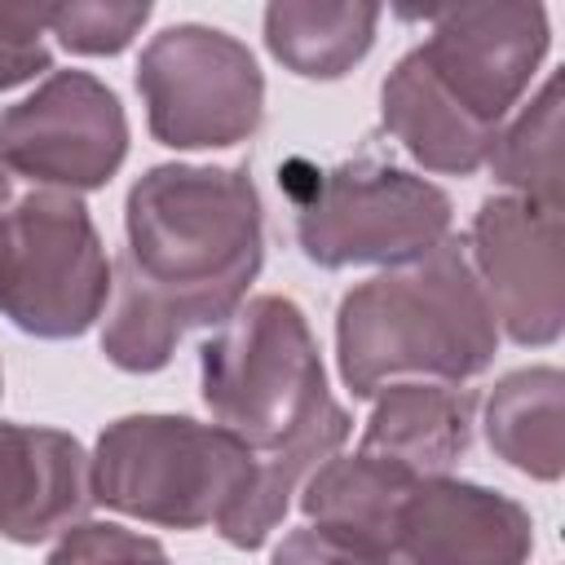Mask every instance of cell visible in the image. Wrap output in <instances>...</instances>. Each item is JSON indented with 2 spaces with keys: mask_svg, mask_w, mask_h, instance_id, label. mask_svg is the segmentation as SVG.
I'll list each match as a JSON object with an SVG mask.
<instances>
[{
  "mask_svg": "<svg viewBox=\"0 0 565 565\" xmlns=\"http://www.w3.org/2000/svg\"><path fill=\"white\" fill-rule=\"evenodd\" d=\"M415 53L463 115H472L486 128H499L547 53L543 0L468 4L441 18Z\"/></svg>",
  "mask_w": 565,
  "mask_h": 565,
  "instance_id": "obj_10",
  "label": "cell"
},
{
  "mask_svg": "<svg viewBox=\"0 0 565 565\" xmlns=\"http://www.w3.org/2000/svg\"><path fill=\"white\" fill-rule=\"evenodd\" d=\"M93 503L124 516L203 530L221 525L256 481V455L221 424L185 415H124L88 459Z\"/></svg>",
  "mask_w": 565,
  "mask_h": 565,
  "instance_id": "obj_4",
  "label": "cell"
},
{
  "mask_svg": "<svg viewBox=\"0 0 565 565\" xmlns=\"http://www.w3.org/2000/svg\"><path fill=\"white\" fill-rule=\"evenodd\" d=\"M128 154L119 97L88 71H53L0 115V159L40 185L102 190Z\"/></svg>",
  "mask_w": 565,
  "mask_h": 565,
  "instance_id": "obj_8",
  "label": "cell"
},
{
  "mask_svg": "<svg viewBox=\"0 0 565 565\" xmlns=\"http://www.w3.org/2000/svg\"><path fill=\"white\" fill-rule=\"evenodd\" d=\"M477 393L450 380H402L380 388V402L366 419L362 450L384 455L415 477L450 472L472 446Z\"/></svg>",
  "mask_w": 565,
  "mask_h": 565,
  "instance_id": "obj_14",
  "label": "cell"
},
{
  "mask_svg": "<svg viewBox=\"0 0 565 565\" xmlns=\"http://www.w3.org/2000/svg\"><path fill=\"white\" fill-rule=\"evenodd\" d=\"M411 486L415 472L384 455H327L300 481L309 525L278 547V561H397V512Z\"/></svg>",
  "mask_w": 565,
  "mask_h": 565,
  "instance_id": "obj_11",
  "label": "cell"
},
{
  "mask_svg": "<svg viewBox=\"0 0 565 565\" xmlns=\"http://www.w3.org/2000/svg\"><path fill=\"white\" fill-rule=\"evenodd\" d=\"M340 375L353 397H375L397 375L463 384L499 353V322L459 238L358 282L335 313Z\"/></svg>",
  "mask_w": 565,
  "mask_h": 565,
  "instance_id": "obj_3",
  "label": "cell"
},
{
  "mask_svg": "<svg viewBox=\"0 0 565 565\" xmlns=\"http://www.w3.org/2000/svg\"><path fill=\"white\" fill-rule=\"evenodd\" d=\"M375 22L380 0H269L265 44L305 79H340L366 57Z\"/></svg>",
  "mask_w": 565,
  "mask_h": 565,
  "instance_id": "obj_16",
  "label": "cell"
},
{
  "mask_svg": "<svg viewBox=\"0 0 565 565\" xmlns=\"http://www.w3.org/2000/svg\"><path fill=\"white\" fill-rule=\"evenodd\" d=\"M534 547L530 512L486 486L446 472L415 477L397 512V561L424 565H516Z\"/></svg>",
  "mask_w": 565,
  "mask_h": 565,
  "instance_id": "obj_12",
  "label": "cell"
},
{
  "mask_svg": "<svg viewBox=\"0 0 565 565\" xmlns=\"http://www.w3.org/2000/svg\"><path fill=\"white\" fill-rule=\"evenodd\" d=\"M468 4H481V0H388V9L402 18V22H441Z\"/></svg>",
  "mask_w": 565,
  "mask_h": 565,
  "instance_id": "obj_22",
  "label": "cell"
},
{
  "mask_svg": "<svg viewBox=\"0 0 565 565\" xmlns=\"http://www.w3.org/2000/svg\"><path fill=\"white\" fill-rule=\"evenodd\" d=\"M486 441L516 472L556 481L565 468V375L530 366L499 380L486 402Z\"/></svg>",
  "mask_w": 565,
  "mask_h": 565,
  "instance_id": "obj_17",
  "label": "cell"
},
{
  "mask_svg": "<svg viewBox=\"0 0 565 565\" xmlns=\"http://www.w3.org/2000/svg\"><path fill=\"white\" fill-rule=\"evenodd\" d=\"M146 124L172 150L247 141L265 110V79L247 44L212 26H168L137 62Z\"/></svg>",
  "mask_w": 565,
  "mask_h": 565,
  "instance_id": "obj_7",
  "label": "cell"
},
{
  "mask_svg": "<svg viewBox=\"0 0 565 565\" xmlns=\"http://www.w3.org/2000/svg\"><path fill=\"white\" fill-rule=\"evenodd\" d=\"M260 256V194L247 168H150L124 203L102 353L119 371H159L190 327H216L243 305Z\"/></svg>",
  "mask_w": 565,
  "mask_h": 565,
  "instance_id": "obj_1",
  "label": "cell"
},
{
  "mask_svg": "<svg viewBox=\"0 0 565 565\" xmlns=\"http://www.w3.org/2000/svg\"><path fill=\"white\" fill-rule=\"evenodd\" d=\"M93 508L88 455L71 433L0 424V534L40 543Z\"/></svg>",
  "mask_w": 565,
  "mask_h": 565,
  "instance_id": "obj_13",
  "label": "cell"
},
{
  "mask_svg": "<svg viewBox=\"0 0 565 565\" xmlns=\"http://www.w3.org/2000/svg\"><path fill=\"white\" fill-rule=\"evenodd\" d=\"M380 110H384V128L388 137L428 172H446V177H468L486 163L494 132L477 124L472 115H463L441 84L424 71L419 53L411 49L384 79L380 93Z\"/></svg>",
  "mask_w": 565,
  "mask_h": 565,
  "instance_id": "obj_15",
  "label": "cell"
},
{
  "mask_svg": "<svg viewBox=\"0 0 565 565\" xmlns=\"http://www.w3.org/2000/svg\"><path fill=\"white\" fill-rule=\"evenodd\" d=\"M124 561V556H163L159 543L150 539H137L119 525H97V521H84V525H66V539L53 547V561Z\"/></svg>",
  "mask_w": 565,
  "mask_h": 565,
  "instance_id": "obj_21",
  "label": "cell"
},
{
  "mask_svg": "<svg viewBox=\"0 0 565 565\" xmlns=\"http://www.w3.org/2000/svg\"><path fill=\"white\" fill-rule=\"evenodd\" d=\"M565 221L525 194H494L472 221V269L516 344H552L565 322Z\"/></svg>",
  "mask_w": 565,
  "mask_h": 565,
  "instance_id": "obj_9",
  "label": "cell"
},
{
  "mask_svg": "<svg viewBox=\"0 0 565 565\" xmlns=\"http://www.w3.org/2000/svg\"><path fill=\"white\" fill-rule=\"evenodd\" d=\"M212 419L256 455L247 499L216 525L234 547H260L300 481L344 446L349 415L331 402L305 313L282 296L238 305L199 349Z\"/></svg>",
  "mask_w": 565,
  "mask_h": 565,
  "instance_id": "obj_2",
  "label": "cell"
},
{
  "mask_svg": "<svg viewBox=\"0 0 565 565\" xmlns=\"http://www.w3.org/2000/svg\"><path fill=\"white\" fill-rule=\"evenodd\" d=\"M278 185L296 207V238L322 269L402 265L450 234V199L433 181L380 159L313 168L287 159Z\"/></svg>",
  "mask_w": 565,
  "mask_h": 565,
  "instance_id": "obj_6",
  "label": "cell"
},
{
  "mask_svg": "<svg viewBox=\"0 0 565 565\" xmlns=\"http://www.w3.org/2000/svg\"><path fill=\"white\" fill-rule=\"evenodd\" d=\"M486 163L499 185L561 207V75H547L539 97L503 132H494Z\"/></svg>",
  "mask_w": 565,
  "mask_h": 565,
  "instance_id": "obj_18",
  "label": "cell"
},
{
  "mask_svg": "<svg viewBox=\"0 0 565 565\" xmlns=\"http://www.w3.org/2000/svg\"><path fill=\"white\" fill-rule=\"evenodd\" d=\"M106 296V247L79 194L0 159V313L26 335L71 340L102 318Z\"/></svg>",
  "mask_w": 565,
  "mask_h": 565,
  "instance_id": "obj_5",
  "label": "cell"
},
{
  "mask_svg": "<svg viewBox=\"0 0 565 565\" xmlns=\"http://www.w3.org/2000/svg\"><path fill=\"white\" fill-rule=\"evenodd\" d=\"M66 0H0V93L53 66L49 31Z\"/></svg>",
  "mask_w": 565,
  "mask_h": 565,
  "instance_id": "obj_20",
  "label": "cell"
},
{
  "mask_svg": "<svg viewBox=\"0 0 565 565\" xmlns=\"http://www.w3.org/2000/svg\"><path fill=\"white\" fill-rule=\"evenodd\" d=\"M0 380H4V375H0Z\"/></svg>",
  "mask_w": 565,
  "mask_h": 565,
  "instance_id": "obj_23",
  "label": "cell"
},
{
  "mask_svg": "<svg viewBox=\"0 0 565 565\" xmlns=\"http://www.w3.org/2000/svg\"><path fill=\"white\" fill-rule=\"evenodd\" d=\"M154 0H66L53 35L84 57H110L132 44Z\"/></svg>",
  "mask_w": 565,
  "mask_h": 565,
  "instance_id": "obj_19",
  "label": "cell"
}]
</instances>
